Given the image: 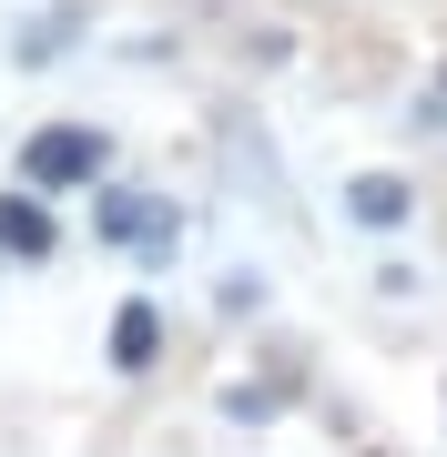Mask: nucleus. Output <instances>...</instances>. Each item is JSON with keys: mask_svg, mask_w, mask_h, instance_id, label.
<instances>
[{"mask_svg": "<svg viewBox=\"0 0 447 457\" xmlns=\"http://www.w3.org/2000/svg\"><path fill=\"white\" fill-rule=\"evenodd\" d=\"M346 213H356V224H377V234L407 224V183H397V173H356V183H346Z\"/></svg>", "mask_w": 447, "mask_h": 457, "instance_id": "obj_5", "label": "nucleus"}, {"mask_svg": "<svg viewBox=\"0 0 447 457\" xmlns=\"http://www.w3.org/2000/svg\"><path fill=\"white\" fill-rule=\"evenodd\" d=\"M153 356H163V315H153V305H122V315H112V366L143 376Z\"/></svg>", "mask_w": 447, "mask_h": 457, "instance_id": "obj_4", "label": "nucleus"}, {"mask_svg": "<svg viewBox=\"0 0 447 457\" xmlns=\"http://www.w3.org/2000/svg\"><path fill=\"white\" fill-rule=\"evenodd\" d=\"M102 234H112V245H133L143 264H163L173 234H183V213H173L163 194H143V183H102Z\"/></svg>", "mask_w": 447, "mask_h": 457, "instance_id": "obj_1", "label": "nucleus"}, {"mask_svg": "<svg viewBox=\"0 0 447 457\" xmlns=\"http://www.w3.org/2000/svg\"><path fill=\"white\" fill-rule=\"evenodd\" d=\"M102 163H112V143H102V132H82V122H51V132H31V143H21V183H92Z\"/></svg>", "mask_w": 447, "mask_h": 457, "instance_id": "obj_2", "label": "nucleus"}, {"mask_svg": "<svg viewBox=\"0 0 447 457\" xmlns=\"http://www.w3.org/2000/svg\"><path fill=\"white\" fill-rule=\"evenodd\" d=\"M0 254H21V264H51V213L31 194H0Z\"/></svg>", "mask_w": 447, "mask_h": 457, "instance_id": "obj_3", "label": "nucleus"}]
</instances>
